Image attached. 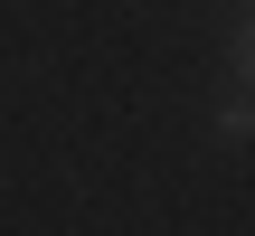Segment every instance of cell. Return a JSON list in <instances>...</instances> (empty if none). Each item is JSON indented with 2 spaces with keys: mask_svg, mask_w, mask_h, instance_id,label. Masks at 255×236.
Listing matches in <instances>:
<instances>
[{
  "mask_svg": "<svg viewBox=\"0 0 255 236\" xmlns=\"http://www.w3.org/2000/svg\"><path fill=\"white\" fill-rule=\"evenodd\" d=\"M208 132H218V142H255V95H227Z\"/></svg>",
  "mask_w": 255,
  "mask_h": 236,
  "instance_id": "cell-1",
  "label": "cell"
},
{
  "mask_svg": "<svg viewBox=\"0 0 255 236\" xmlns=\"http://www.w3.org/2000/svg\"><path fill=\"white\" fill-rule=\"evenodd\" d=\"M227 57H237V85L255 95V0H246V19H237V38H227Z\"/></svg>",
  "mask_w": 255,
  "mask_h": 236,
  "instance_id": "cell-2",
  "label": "cell"
}]
</instances>
